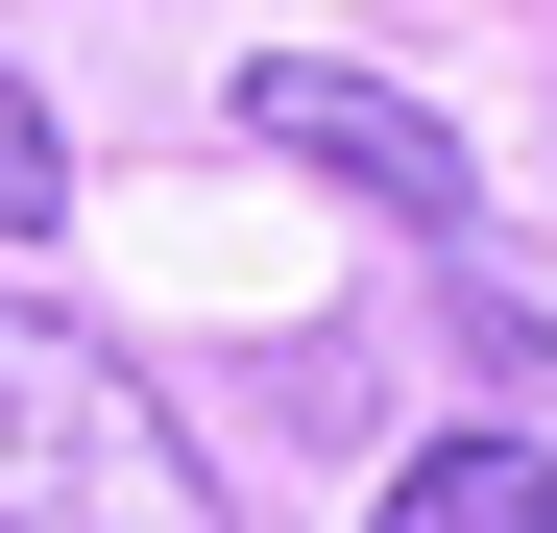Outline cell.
<instances>
[{
    "mask_svg": "<svg viewBox=\"0 0 557 533\" xmlns=\"http://www.w3.org/2000/svg\"><path fill=\"white\" fill-rule=\"evenodd\" d=\"M0 533H243L195 412L98 315H49V292H0Z\"/></svg>",
    "mask_w": 557,
    "mask_h": 533,
    "instance_id": "1",
    "label": "cell"
},
{
    "mask_svg": "<svg viewBox=\"0 0 557 533\" xmlns=\"http://www.w3.org/2000/svg\"><path fill=\"white\" fill-rule=\"evenodd\" d=\"M243 146H292V170H339L363 219H412V243H485V170H460L388 73H315V49H267L243 73Z\"/></svg>",
    "mask_w": 557,
    "mask_h": 533,
    "instance_id": "2",
    "label": "cell"
},
{
    "mask_svg": "<svg viewBox=\"0 0 557 533\" xmlns=\"http://www.w3.org/2000/svg\"><path fill=\"white\" fill-rule=\"evenodd\" d=\"M388 533H557V436H509V412L436 436V461L388 485Z\"/></svg>",
    "mask_w": 557,
    "mask_h": 533,
    "instance_id": "3",
    "label": "cell"
},
{
    "mask_svg": "<svg viewBox=\"0 0 557 533\" xmlns=\"http://www.w3.org/2000/svg\"><path fill=\"white\" fill-rule=\"evenodd\" d=\"M73 195V146H49V98H25V73H0V219H49Z\"/></svg>",
    "mask_w": 557,
    "mask_h": 533,
    "instance_id": "4",
    "label": "cell"
}]
</instances>
